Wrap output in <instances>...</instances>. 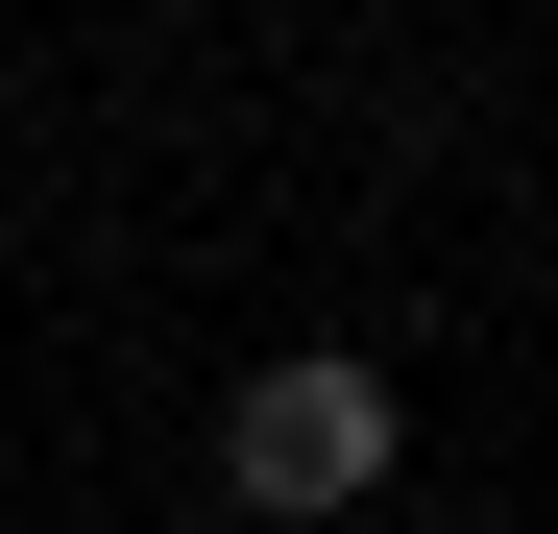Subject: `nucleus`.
Returning <instances> with one entry per match:
<instances>
[{"label":"nucleus","mask_w":558,"mask_h":534,"mask_svg":"<svg viewBox=\"0 0 558 534\" xmlns=\"http://www.w3.org/2000/svg\"><path fill=\"white\" fill-rule=\"evenodd\" d=\"M389 462H413V389L364 365V340H292V365H243V389H219V510L340 534V510H389Z\"/></svg>","instance_id":"1"},{"label":"nucleus","mask_w":558,"mask_h":534,"mask_svg":"<svg viewBox=\"0 0 558 534\" xmlns=\"http://www.w3.org/2000/svg\"><path fill=\"white\" fill-rule=\"evenodd\" d=\"M146 25H170V0H146Z\"/></svg>","instance_id":"2"}]
</instances>
